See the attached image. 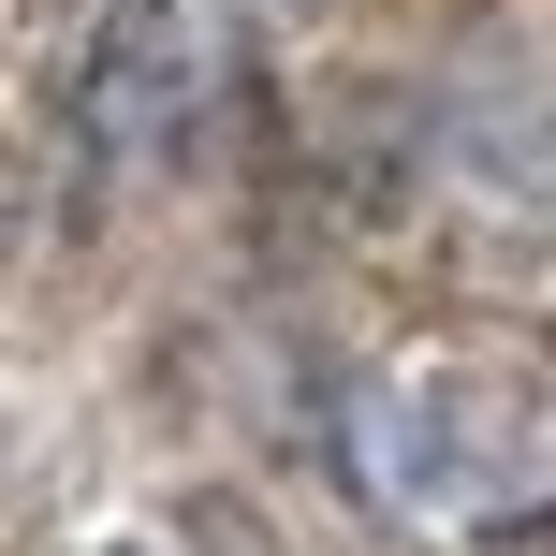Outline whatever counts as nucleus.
<instances>
[{
    "mask_svg": "<svg viewBox=\"0 0 556 556\" xmlns=\"http://www.w3.org/2000/svg\"><path fill=\"white\" fill-rule=\"evenodd\" d=\"M337 469L395 528H528L556 513L542 381H337Z\"/></svg>",
    "mask_w": 556,
    "mask_h": 556,
    "instance_id": "obj_1",
    "label": "nucleus"
},
{
    "mask_svg": "<svg viewBox=\"0 0 556 556\" xmlns=\"http://www.w3.org/2000/svg\"><path fill=\"white\" fill-rule=\"evenodd\" d=\"M74 117H88L103 162H162V147H191V117H205V15H191V0H117L103 45H88Z\"/></svg>",
    "mask_w": 556,
    "mask_h": 556,
    "instance_id": "obj_2",
    "label": "nucleus"
},
{
    "mask_svg": "<svg viewBox=\"0 0 556 556\" xmlns=\"http://www.w3.org/2000/svg\"><path fill=\"white\" fill-rule=\"evenodd\" d=\"M117 556H147V542H117Z\"/></svg>",
    "mask_w": 556,
    "mask_h": 556,
    "instance_id": "obj_3",
    "label": "nucleus"
}]
</instances>
